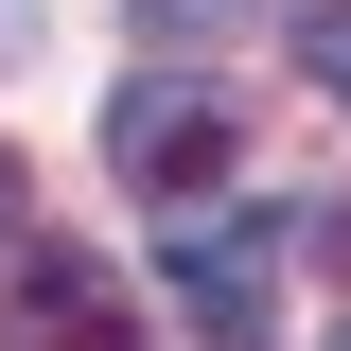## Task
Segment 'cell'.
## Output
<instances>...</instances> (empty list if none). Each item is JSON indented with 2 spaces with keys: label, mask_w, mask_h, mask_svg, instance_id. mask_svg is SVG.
<instances>
[{
  "label": "cell",
  "mask_w": 351,
  "mask_h": 351,
  "mask_svg": "<svg viewBox=\"0 0 351 351\" xmlns=\"http://www.w3.org/2000/svg\"><path fill=\"white\" fill-rule=\"evenodd\" d=\"M281 36H299V71H316V88H334V106H351V0H299Z\"/></svg>",
  "instance_id": "obj_5"
},
{
  "label": "cell",
  "mask_w": 351,
  "mask_h": 351,
  "mask_svg": "<svg viewBox=\"0 0 351 351\" xmlns=\"http://www.w3.org/2000/svg\"><path fill=\"white\" fill-rule=\"evenodd\" d=\"M123 18H141V36H158V53H211L228 18H263V0H123Z\"/></svg>",
  "instance_id": "obj_4"
},
{
  "label": "cell",
  "mask_w": 351,
  "mask_h": 351,
  "mask_svg": "<svg viewBox=\"0 0 351 351\" xmlns=\"http://www.w3.org/2000/svg\"><path fill=\"white\" fill-rule=\"evenodd\" d=\"M106 158H123V193H158V211H211L246 141H228V106H211V88H176V71H141L123 106H106Z\"/></svg>",
  "instance_id": "obj_1"
},
{
  "label": "cell",
  "mask_w": 351,
  "mask_h": 351,
  "mask_svg": "<svg viewBox=\"0 0 351 351\" xmlns=\"http://www.w3.org/2000/svg\"><path fill=\"white\" fill-rule=\"evenodd\" d=\"M263 281H281V228H193V246H176L193 334H263Z\"/></svg>",
  "instance_id": "obj_3"
},
{
  "label": "cell",
  "mask_w": 351,
  "mask_h": 351,
  "mask_svg": "<svg viewBox=\"0 0 351 351\" xmlns=\"http://www.w3.org/2000/svg\"><path fill=\"white\" fill-rule=\"evenodd\" d=\"M0 351H141V299H123L88 246H36L18 299H0Z\"/></svg>",
  "instance_id": "obj_2"
},
{
  "label": "cell",
  "mask_w": 351,
  "mask_h": 351,
  "mask_svg": "<svg viewBox=\"0 0 351 351\" xmlns=\"http://www.w3.org/2000/svg\"><path fill=\"white\" fill-rule=\"evenodd\" d=\"M334 351H351V334H334Z\"/></svg>",
  "instance_id": "obj_8"
},
{
  "label": "cell",
  "mask_w": 351,
  "mask_h": 351,
  "mask_svg": "<svg viewBox=\"0 0 351 351\" xmlns=\"http://www.w3.org/2000/svg\"><path fill=\"white\" fill-rule=\"evenodd\" d=\"M18 18H36V0H0V53H18Z\"/></svg>",
  "instance_id": "obj_7"
},
{
  "label": "cell",
  "mask_w": 351,
  "mask_h": 351,
  "mask_svg": "<svg viewBox=\"0 0 351 351\" xmlns=\"http://www.w3.org/2000/svg\"><path fill=\"white\" fill-rule=\"evenodd\" d=\"M0 246H18V158H0Z\"/></svg>",
  "instance_id": "obj_6"
}]
</instances>
